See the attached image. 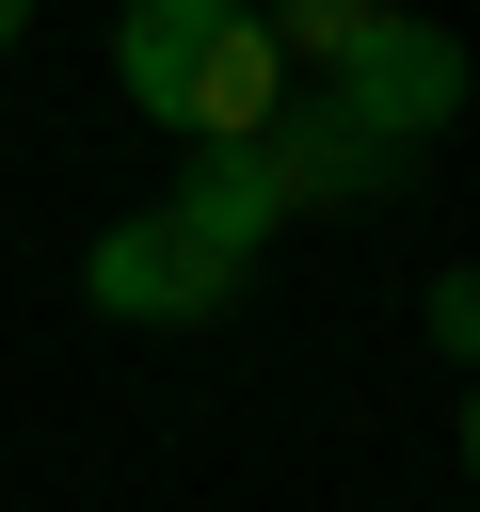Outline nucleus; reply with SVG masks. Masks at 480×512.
Returning <instances> with one entry per match:
<instances>
[{
	"mask_svg": "<svg viewBox=\"0 0 480 512\" xmlns=\"http://www.w3.org/2000/svg\"><path fill=\"white\" fill-rule=\"evenodd\" d=\"M256 272L240 256H208L176 208H128V224H96V256H80V304L96 320H224Z\"/></svg>",
	"mask_w": 480,
	"mask_h": 512,
	"instance_id": "obj_1",
	"label": "nucleus"
},
{
	"mask_svg": "<svg viewBox=\"0 0 480 512\" xmlns=\"http://www.w3.org/2000/svg\"><path fill=\"white\" fill-rule=\"evenodd\" d=\"M160 208H176L208 256H240V272H256V256H272V224H288V176H272V144H192Z\"/></svg>",
	"mask_w": 480,
	"mask_h": 512,
	"instance_id": "obj_2",
	"label": "nucleus"
},
{
	"mask_svg": "<svg viewBox=\"0 0 480 512\" xmlns=\"http://www.w3.org/2000/svg\"><path fill=\"white\" fill-rule=\"evenodd\" d=\"M176 128H192V144H272V128H288V48H272L256 16H224L208 64H192V96H176Z\"/></svg>",
	"mask_w": 480,
	"mask_h": 512,
	"instance_id": "obj_3",
	"label": "nucleus"
},
{
	"mask_svg": "<svg viewBox=\"0 0 480 512\" xmlns=\"http://www.w3.org/2000/svg\"><path fill=\"white\" fill-rule=\"evenodd\" d=\"M224 16H240V0H128V16H112V80H128L144 128H176V96H192V64H208Z\"/></svg>",
	"mask_w": 480,
	"mask_h": 512,
	"instance_id": "obj_4",
	"label": "nucleus"
},
{
	"mask_svg": "<svg viewBox=\"0 0 480 512\" xmlns=\"http://www.w3.org/2000/svg\"><path fill=\"white\" fill-rule=\"evenodd\" d=\"M384 16H400V0H256V32L288 48V80H336V64H352Z\"/></svg>",
	"mask_w": 480,
	"mask_h": 512,
	"instance_id": "obj_5",
	"label": "nucleus"
},
{
	"mask_svg": "<svg viewBox=\"0 0 480 512\" xmlns=\"http://www.w3.org/2000/svg\"><path fill=\"white\" fill-rule=\"evenodd\" d=\"M416 320H432V352L480 384V272H432V304H416Z\"/></svg>",
	"mask_w": 480,
	"mask_h": 512,
	"instance_id": "obj_6",
	"label": "nucleus"
},
{
	"mask_svg": "<svg viewBox=\"0 0 480 512\" xmlns=\"http://www.w3.org/2000/svg\"><path fill=\"white\" fill-rule=\"evenodd\" d=\"M448 448H464V480H480V384H464V416H448Z\"/></svg>",
	"mask_w": 480,
	"mask_h": 512,
	"instance_id": "obj_7",
	"label": "nucleus"
},
{
	"mask_svg": "<svg viewBox=\"0 0 480 512\" xmlns=\"http://www.w3.org/2000/svg\"><path fill=\"white\" fill-rule=\"evenodd\" d=\"M16 32H32V0H0V48H16Z\"/></svg>",
	"mask_w": 480,
	"mask_h": 512,
	"instance_id": "obj_8",
	"label": "nucleus"
},
{
	"mask_svg": "<svg viewBox=\"0 0 480 512\" xmlns=\"http://www.w3.org/2000/svg\"><path fill=\"white\" fill-rule=\"evenodd\" d=\"M240 16H256V0H240Z\"/></svg>",
	"mask_w": 480,
	"mask_h": 512,
	"instance_id": "obj_9",
	"label": "nucleus"
}]
</instances>
